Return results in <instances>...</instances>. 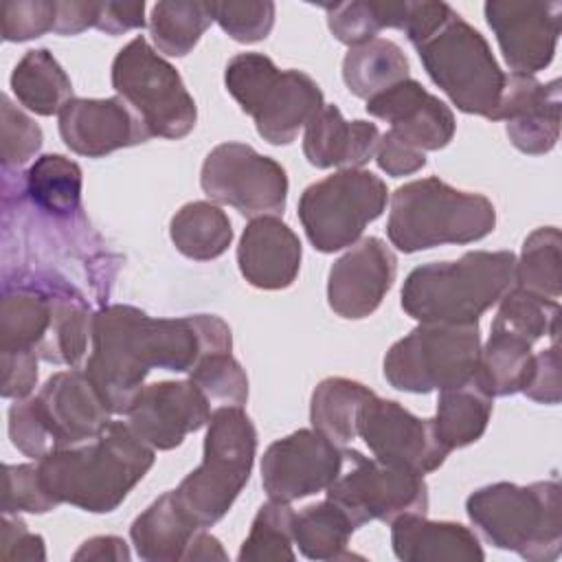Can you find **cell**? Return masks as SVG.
Segmentation results:
<instances>
[{
    "instance_id": "52a82bcc",
    "label": "cell",
    "mask_w": 562,
    "mask_h": 562,
    "mask_svg": "<svg viewBox=\"0 0 562 562\" xmlns=\"http://www.w3.org/2000/svg\"><path fill=\"white\" fill-rule=\"evenodd\" d=\"M496 226L494 204L470 191H459L430 176L397 187L391 195L386 235L402 252H419L441 244H470Z\"/></svg>"
},
{
    "instance_id": "d590c367",
    "label": "cell",
    "mask_w": 562,
    "mask_h": 562,
    "mask_svg": "<svg viewBox=\"0 0 562 562\" xmlns=\"http://www.w3.org/2000/svg\"><path fill=\"white\" fill-rule=\"evenodd\" d=\"M514 285L558 301L562 294V235L555 226L536 228L522 244L514 268Z\"/></svg>"
},
{
    "instance_id": "7402d4cb",
    "label": "cell",
    "mask_w": 562,
    "mask_h": 562,
    "mask_svg": "<svg viewBox=\"0 0 562 562\" xmlns=\"http://www.w3.org/2000/svg\"><path fill=\"white\" fill-rule=\"evenodd\" d=\"M560 79L542 83L533 75H505L496 121H505L512 145L522 154L540 156L555 147L560 138Z\"/></svg>"
},
{
    "instance_id": "7dc6e473",
    "label": "cell",
    "mask_w": 562,
    "mask_h": 562,
    "mask_svg": "<svg viewBox=\"0 0 562 562\" xmlns=\"http://www.w3.org/2000/svg\"><path fill=\"white\" fill-rule=\"evenodd\" d=\"M0 558L2 560L42 562V560H46L44 538L40 533H31L26 522L20 516L2 514V522H0Z\"/></svg>"
},
{
    "instance_id": "cb8c5ba5",
    "label": "cell",
    "mask_w": 562,
    "mask_h": 562,
    "mask_svg": "<svg viewBox=\"0 0 562 562\" xmlns=\"http://www.w3.org/2000/svg\"><path fill=\"white\" fill-rule=\"evenodd\" d=\"M301 241L277 215L252 217L237 246L244 279L259 290L290 288L301 268Z\"/></svg>"
},
{
    "instance_id": "836d02e7",
    "label": "cell",
    "mask_w": 562,
    "mask_h": 562,
    "mask_svg": "<svg viewBox=\"0 0 562 562\" xmlns=\"http://www.w3.org/2000/svg\"><path fill=\"white\" fill-rule=\"evenodd\" d=\"M81 167L61 154L40 156L24 173L29 200L53 217H70L81 211Z\"/></svg>"
},
{
    "instance_id": "277c9868",
    "label": "cell",
    "mask_w": 562,
    "mask_h": 562,
    "mask_svg": "<svg viewBox=\"0 0 562 562\" xmlns=\"http://www.w3.org/2000/svg\"><path fill=\"white\" fill-rule=\"evenodd\" d=\"M512 250H472L457 261H432L408 272L402 310L419 323H479L514 288Z\"/></svg>"
},
{
    "instance_id": "83f0119b",
    "label": "cell",
    "mask_w": 562,
    "mask_h": 562,
    "mask_svg": "<svg viewBox=\"0 0 562 562\" xmlns=\"http://www.w3.org/2000/svg\"><path fill=\"white\" fill-rule=\"evenodd\" d=\"M492 395L481 386L476 373L457 386L441 389L432 419L439 441L448 448H465L479 441L492 417Z\"/></svg>"
},
{
    "instance_id": "3957f363",
    "label": "cell",
    "mask_w": 562,
    "mask_h": 562,
    "mask_svg": "<svg viewBox=\"0 0 562 562\" xmlns=\"http://www.w3.org/2000/svg\"><path fill=\"white\" fill-rule=\"evenodd\" d=\"M92 331L88 301L61 279L4 281L0 353L33 351L40 360L77 367Z\"/></svg>"
},
{
    "instance_id": "f907efd6",
    "label": "cell",
    "mask_w": 562,
    "mask_h": 562,
    "mask_svg": "<svg viewBox=\"0 0 562 562\" xmlns=\"http://www.w3.org/2000/svg\"><path fill=\"white\" fill-rule=\"evenodd\" d=\"M145 26V2H99L94 29L108 35H121Z\"/></svg>"
},
{
    "instance_id": "e0dca14e",
    "label": "cell",
    "mask_w": 562,
    "mask_h": 562,
    "mask_svg": "<svg viewBox=\"0 0 562 562\" xmlns=\"http://www.w3.org/2000/svg\"><path fill=\"white\" fill-rule=\"evenodd\" d=\"M358 435L382 463L426 474L437 470L448 448L439 441L432 419H422L395 400L369 397L358 419Z\"/></svg>"
},
{
    "instance_id": "8fae6325",
    "label": "cell",
    "mask_w": 562,
    "mask_h": 562,
    "mask_svg": "<svg viewBox=\"0 0 562 562\" xmlns=\"http://www.w3.org/2000/svg\"><path fill=\"white\" fill-rule=\"evenodd\" d=\"M479 323H419L384 356L386 382L406 393H430L468 382L479 367Z\"/></svg>"
},
{
    "instance_id": "9c48e42d",
    "label": "cell",
    "mask_w": 562,
    "mask_h": 562,
    "mask_svg": "<svg viewBox=\"0 0 562 562\" xmlns=\"http://www.w3.org/2000/svg\"><path fill=\"white\" fill-rule=\"evenodd\" d=\"M224 83L270 145H290L325 105L318 83L307 72L279 70L263 53L235 55L226 64Z\"/></svg>"
},
{
    "instance_id": "ab89813d",
    "label": "cell",
    "mask_w": 562,
    "mask_h": 562,
    "mask_svg": "<svg viewBox=\"0 0 562 562\" xmlns=\"http://www.w3.org/2000/svg\"><path fill=\"white\" fill-rule=\"evenodd\" d=\"M498 303L501 305L492 321V327L514 331L531 342L540 340L542 336H551V340H558V301L525 292L514 285Z\"/></svg>"
},
{
    "instance_id": "484cf974",
    "label": "cell",
    "mask_w": 562,
    "mask_h": 562,
    "mask_svg": "<svg viewBox=\"0 0 562 562\" xmlns=\"http://www.w3.org/2000/svg\"><path fill=\"white\" fill-rule=\"evenodd\" d=\"M391 544L393 553L404 562H479L485 558L472 529L452 520H428L426 514H404L393 520Z\"/></svg>"
},
{
    "instance_id": "7c38bea8",
    "label": "cell",
    "mask_w": 562,
    "mask_h": 562,
    "mask_svg": "<svg viewBox=\"0 0 562 562\" xmlns=\"http://www.w3.org/2000/svg\"><path fill=\"white\" fill-rule=\"evenodd\" d=\"M112 88L147 125L151 136L182 138L198 121V108L180 72L138 35L112 61Z\"/></svg>"
},
{
    "instance_id": "ba28073f",
    "label": "cell",
    "mask_w": 562,
    "mask_h": 562,
    "mask_svg": "<svg viewBox=\"0 0 562 562\" xmlns=\"http://www.w3.org/2000/svg\"><path fill=\"white\" fill-rule=\"evenodd\" d=\"M206 426L202 463L176 487L178 501L202 529L228 514L257 454V430L244 406L215 408Z\"/></svg>"
},
{
    "instance_id": "db71d44e",
    "label": "cell",
    "mask_w": 562,
    "mask_h": 562,
    "mask_svg": "<svg viewBox=\"0 0 562 562\" xmlns=\"http://www.w3.org/2000/svg\"><path fill=\"white\" fill-rule=\"evenodd\" d=\"M226 558H228V555H226V551L222 549V542H220L215 536L206 533L204 529H198L195 536L191 538V542H189V547H187L182 560L191 562V560H226Z\"/></svg>"
},
{
    "instance_id": "8d00e7d4",
    "label": "cell",
    "mask_w": 562,
    "mask_h": 562,
    "mask_svg": "<svg viewBox=\"0 0 562 562\" xmlns=\"http://www.w3.org/2000/svg\"><path fill=\"white\" fill-rule=\"evenodd\" d=\"M213 18L209 2H156L149 13V33L156 48L169 57H184L195 48Z\"/></svg>"
},
{
    "instance_id": "c3c4849f",
    "label": "cell",
    "mask_w": 562,
    "mask_h": 562,
    "mask_svg": "<svg viewBox=\"0 0 562 562\" xmlns=\"http://www.w3.org/2000/svg\"><path fill=\"white\" fill-rule=\"evenodd\" d=\"M375 162L378 167L389 173L391 178L411 176L426 167V154L413 147L408 140H404L397 132L389 130L386 134H380V143L375 149Z\"/></svg>"
},
{
    "instance_id": "ffe728a7",
    "label": "cell",
    "mask_w": 562,
    "mask_h": 562,
    "mask_svg": "<svg viewBox=\"0 0 562 562\" xmlns=\"http://www.w3.org/2000/svg\"><path fill=\"white\" fill-rule=\"evenodd\" d=\"M395 274L397 259L393 250L380 237H364L329 268V307L342 318H364L380 307Z\"/></svg>"
},
{
    "instance_id": "4316f807",
    "label": "cell",
    "mask_w": 562,
    "mask_h": 562,
    "mask_svg": "<svg viewBox=\"0 0 562 562\" xmlns=\"http://www.w3.org/2000/svg\"><path fill=\"white\" fill-rule=\"evenodd\" d=\"M202 529L182 507L176 490L160 494L130 527V538L136 555L147 562H176Z\"/></svg>"
},
{
    "instance_id": "5bb4252c",
    "label": "cell",
    "mask_w": 562,
    "mask_h": 562,
    "mask_svg": "<svg viewBox=\"0 0 562 562\" xmlns=\"http://www.w3.org/2000/svg\"><path fill=\"white\" fill-rule=\"evenodd\" d=\"M347 472L327 487V498L349 516L356 529L371 520L391 525L404 514H426L424 474L369 459L358 450H347Z\"/></svg>"
},
{
    "instance_id": "7a4b0ae2",
    "label": "cell",
    "mask_w": 562,
    "mask_h": 562,
    "mask_svg": "<svg viewBox=\"0 0 562 562\" xmlns=\"http://www.w3.org/2000/svg\"><path fill=\"white\" fill-rule=\"evenodd\" d=\"M154 465V448L125 422H110L94 439L53 450L37 461L42 481L61 505L114 512Z\"/></svg>"
},
{
    "instance_id": "5b68a950",
    "label": "cell",
    "mask_w": 562,
    "mask_h": 562,
    "mask_svg": "<svg viewBox=\"0 0 562 562\" xmlns=\"http://www.w3.org/2000/svg\"><path fill=\"white\" fill-rule=\"evenodd\" d=\"M465 512L490 544L516 551L522 560L553 562L562 551V487L558 481L492 483L468 496Z\"/></svg>"
},
{
    "instance_id": "d6a6232c",
    "label": "cell",
    "mask_w": 562,
    "mask_h": 562,
    "mask_svg": "<svg viewBox=\"0 0 562 562\" xmlns=\"http://www.w3.org/2000/svg\"><path fill=\"white\" fill-rule=\"evenodd\" d=\"M169 235L178 252L195 261H209L228 250L233 226L217 204L198 200L176 211L169 222Z\"/></svg>"
},
{
    "instance_id": "4dcf8cb0",
    "label": "cell",
    "mask_w": 562,
    "mask_h": 562,
    "mask_svg": "<svg viewBox=\"0 0 562 562\" xmlns=\"http://www.w3.org/2000/svg\"><path fill=\"white\" fill-rule=\"evenodd\" d=\"M408 70L404 50L384 37L351 46L342 59L345 86L358 99H371L408 79Z\"/></svg>"
},
{
    "instance_id": "44dd1931",
    "label": "cell",
    "mask_w": 562,
    "mask_h": 562,
    "mask_svg": "<svg viewBox=\"0 0 562 562\" xmlns=\"http://www.w3.org/2000/svg\"><path fill=\"white\" fill-rule=\"evenodd\" d=\"M59 134L79 156L101 158L151 138L143 119L121 99H70L59 112Z\"/></svg>"
},
{
    "instance_id": "f6af8a7d",
    "label": "cell",
    "mask_w": 562,
    "mask_h": 562,
    "mask_svg": "<svg viewBox=\"0 0 562 562\" xmlns=\"http://www.w3.org/2000/svg\"><path fill=\"white\" fill-rule=\"evenodd\" d=\"M55 0H7L0 9V33L7 42H26L55 31Z\"/></svg>"
},
{
    "instance_id": "b9f144b4",
    "label": "cell",
    "mask_w": 562,
    "mask_h": 562,
    "mask_svg": "<svg viewBox=\"0 0 562 562\" xmlns=\"http://www.w3.org/2000/svg\"><path fill=\"white\" fill-rule=\"evenodd\" d=\"M211 18L241 44L261 42L274 26V2L270 0H241V2H209Z\"/></svg>"
},
{
    "instance_id": "ac0fdd59",
    "label": "cell",
    "mask_w": 562,
    "mask_h": 562,
    "mask_svg": "<svg viewBox=\"0 0 562 562\" xmlns=\"http://www.w3.org/2000/svg\"><path fill=\"white\" fill-rule=\"evenodd\" d=\"M483 9L512 72L536 75L551 64L560 40L562 2L490 0Z\"/></svg>"
},
{
    "instance_id": "f1b7e54d",
    "label": "cell",
    "mask_w": 562,
    "mask_h": 562,
    "mask_svg": "<svg viewBox=\"0 0 562 562\" xmlns=\"http://www.w3.org/2000/svg\"><path fill=\"white\" fill-rule=\"evenodd\" d=\"M375 393L362 382L349 378H325L312 393L310 422L314 430L345 448L358 437L362 406Z\"/></svg>"
},
{
    "instance_id": "8992f818",
    "label": "cell",
    "mask_w": 562,
    "mask_h": 562,
    "mask_svg": "<svg viewBox=\"0 0 562 562\" xmlns=\"http://www.w3.org/2000/svg\"><path fill=\"white\" fill-rule=\"evenodd\" d=\"M110 415L112 411L86 371H59L37 395L11 404L9 437L22 454L40 461L53 450L94 439L112 422Z\"/></svg>"
},
{
    "instance_id": "816d5d0a",
    "label": "cell",
    "mask_w": 562,
    "mask_h": 562,
    "mask_svg": "<svg viewBox=\"0 0 562 562\" xmlns=\"http://www.w3.org/2000/svg\"><path fill=\"white\" fill-rule=\"evenodd\" d=\"M99 2H57L55 31L57 35H77L97 24Z\"/></svg>"
},
{
    "instance_id": "f5cc1de1",
    "label": "cell",
    "mask_w": 562,
    "mask_h": 562,
    "mask_svg": "<svg viewBox=\"0 0 562 562\" xmlns=\"http://www.w3.org/2000/svg\"><path fill=\"white\" fill-rule=\"evenodd\" d=\"M132 558L127 542L119 536H94L86 540L72 555V560H110V562H127Z\"/></svg>"
},
{
    "instance_id": "4fadbf2b",
    "label": "cell",
    "mask_w": 562,
    "mask_h": 562,
    "mask_svg": "<svg viewBox=\"0 0 562 562\" xmlns=\"http://www.w3.org/2000/svg\"><path fill=\"white\" fill-rule=\"evenodd\" d=\"M389 189L367 169H340L310 184L299 200V220L310 244L321 252L353 246L367 224L386 206Z\"/></svg>"
},
{
    "instance_id": "d6986e66",
    "label": "cell",
    "mask_w": 562,
    "mask_h": 562,
    "mask_svg": "<svg viewBox=\"0 0 562 562\" xmlns=\"http://www.w3.org/2000/svg\"><path fill=\"white\" fill-rule=\"evenodd\" d=\"M209 417L211 402L191 380L145 384L127 411L130 428L154 450L178 448Z\"/></svg>"
},
{
    "instance_id": "7bdbcfd3",
    "label": "cell",
    "mask_w": 562,
    "mask_h": 562,
    "mask_svg": "<svg viewBox=\"0 0 562 562\" xmlns=\"http://www.w3.org/2000/svg\"><path fill=\"white\" fill-rule=\"evenodd\" d=\"M2 514H46L59 507V503L46 490L37 463H7L2 468Z\"/></svg>"
},
{
    "instance_id": "bcb514c9",
    "label": "cell",
    "mask_w": 562,
    "mask_h": 562,
    "mask_svg": "<svg viewBox=\"0 0 562 562\" xmlns=\"http://www.w3.org/2000/svg\"><path fill=\"white\" fill-rule=\"evenodd\" d=\"M529 400L540 404H558L562 395V380H560V349L558 340L549 349L533 353V364L522 391Z\"/></svg>"
},
{
    "instance_id": "ee69618b",
    "label": "cell",
    "mask_w": 562,
    "mask_h": 562,
    "mask_svg": "<svg viewBox=\"0 0 562 562\" xmlns=\"http://www.w3.org/2000/svg\"><path fill=\"white\" fill-rule=\"evenodd\" d=\"M2 167H22L26 165L42 147V130L40 125L26 116L13 101L2 94Z\"/></svg>"
},
{
    "instance_id": "30bf717a",
    "label": "cell",
    "mask_w": 562,
    "mask_h": 562,
    "mask_svg": "<svg viewBox=\"0 0 562 562\" xmlns=\"http://www.w3.org/2000/svg\"><path fill=\"white\" fill-rule=\"evenodd\" d=\"M415 48L428 77L461 112L496 121L505 72L472 24L450 9L443 22Z\"/></svg>"
},
{
    "instance_id": "2e32d148",
    "label": "cell",
    "mask_w": 562,
    "mask_h": 562,
    "mask_svg": "<svg viewBox=\"0 0 562 562\" xmlns=\"http://www.w3.org/2000/svg\"><path fill=\"white\" fill-rule=\"evenodd\" d=\"M345 461L347 448L314 428H299L268 446L261 457V483L268 498L292 503L327 490Z\"/></svg>"
},
{
    "instance_id": "f546056e",
    "label": "cell",
    "mask_w": 562,
    "mask_h": 562,
    "mask_svg": "<svg viewBox=\"0 0 562 562\" xmlns=\"http://www.w3.org/2000/svg\"><path fill=\"white\" fill-rule=\"evenodd\" d=\"M11 90L15 99L40 116H53L75 99L72 83L48 48L26 50L11 72Z\"/></svg>"
},
{
    "instance_id": "f35d334b",
    "label": "cell",
    "mask_w": 562,
    "mask_h": 562,
    "mask_svg": "<svg viewBox=\"0 0 562 562\" xmlns=\"http://www.w3.org/2000/svg\"><path fill=\"white\" fill-rule=\"evenodd\" d=\"M294 509L290 503L270 498L259 507L252 518L250 531L237 553L239 562H263V560H294Z\"/></svg>"
},
{
    "instance_id": "681fc988",
    "label": "cell",
    "mask_w": 562,
    "mask_h": 562,
    "mask_svg": "<svg viewBox=\"0 0 562 562\" xmlns=\"http://www.w3.org/2000/svg\"><path fill=\"white\" fill-rule=\"evenodd\" d=\"M37 353L33 351H2V397L24 400L37 384Z\"/></svg>"
},
{
    "instance_id": "74e56055",
    "label": "cell",
    "mask_w": 562,
    "mask_h": 562,
    "mask_svg": "<svg viewBox=\"0 0 562 562\" xmlns=\"http://www.w3.org/2000/svg\"><path fill=\"white\" fill-rule=\"evenodd\" d=\"M406 4L393 2V0H380V2H336V4H323L327 11V26L331 35L351 46L364 44L369 40H375V35L382 29H400L404 26L406 18Z\"/></svg>"
},
{
    "instance_id": "6da1fadb",
    "label": "cell",
    "mask_w": 562,
    "mask_h": 562,
    "mask_svg": "<svg viewBox=\"0 0 562 562\" xmlns=\"http://www.w3.org/2000/svg\"><path fill=\"white\" fill-rule=\"evenodd\" d=\"M92 351L83 367L112 415H127L151 369L189 373L204 356L231 351V327L213 314L151 318L134 305L92 314Z\"/></svg>"
},
{
    "instance_id": "60d3db41",
    "label": "cell",
    "mask_w": 562,
    "mask_h": 562,
    "mask_svg": "<svg viewBox=\"0 0 562 562\" xmlns=\"http://www.w3.org/2000/svg\"><path fill=\"white\" fill-rule=\"evenodd\" d=\"M189 380L222 406H244L248 400V375L231 351L204 356L191 371Z\"/></svg>"
},
{
    "instance_id": "d4e9b609",
    "label": "cell",
    "mask_w": 562,
    "mask_h": 562,
    "mask_svg": "<svg viewBox=\"0 0 562 562\" xmlns=\"http://www.w3.org/2000/svg\"><path fill=\"white\" fill-rule=\"evenodd\" d=\"M380 130L375 123L347 121L334 103H325L305 125L303 154L318 169H360L375 156Z\"/></svg>"
},
{
    "instance_id": "603a6c76",
    "label": "cell",
    "mask_w": 562,
    "mask_h": 562,
    "mask_svg": "<svg viewBox=\"0 0 562 562\" xmlns=\"http://www.w3.org/2000/svg\"><path fill=\"white\" fill-rule=\"evenodd\" d=\"M364 108L371 116L391 123V130L419 151L443 149L457 130L452 110L411 77L367 99Z\"/></svg>"
},
{
    "instance_id": "e575fe53",
    "label": "cell",
    "mask_w": 562,
    "mask_h": 562,
    "mask_svg": "<svg viewBox=\"0 0 562 562\" xmlns=\"http://www.w3.org/2000/svg\"><path fill=\"white\" fill-rule=\"evenodd\" d=\"M294 544L310 560L349 558L347 544L356 531L349 516L329 498L294 512Z\"/></svg>"
},
{
    "instance_id": "1f68e13d",
    "label": "cell",
    "mask_w": 562,
    "mask_h": 562,
    "mask_svg": "<svg viewBox=\"0 0 562 562\" xmlns=\"http://www.w3.org/2000/svg\"><path fill=\"white\" fill-rule=\"evenodd\" d=\"M533 342L498 327H490V338L481 347L476 378L492 397H505L520 393L531 364Z\"/></svg>"
},
{
    "instance_id": "9a60e30c",
    "label": "cell",
    "mask_w": 562,
    "mask_h": 562,
    "mask_svg": "<svg viewBox=\"0 0 562 562\" xmlns=\"http://www.w3.org/2000/svg\"><path fill=\"white\" fill-rule=\"evenodd\" d=\"M200 187L211 200L228 204L250 220L279 217L288 200L285 169L246 143L213 147L202 162Z\"/></svg>"
}]
</instances>
